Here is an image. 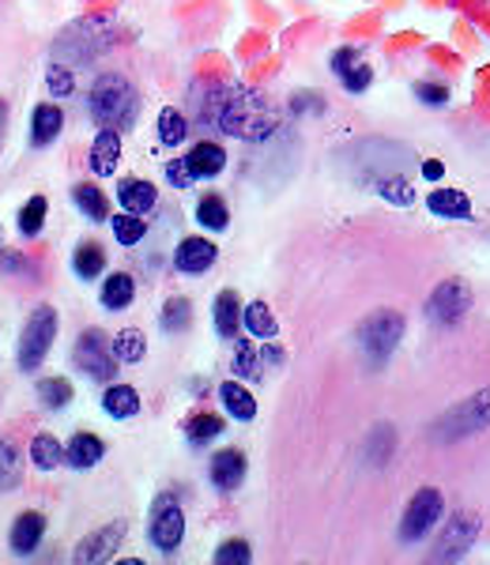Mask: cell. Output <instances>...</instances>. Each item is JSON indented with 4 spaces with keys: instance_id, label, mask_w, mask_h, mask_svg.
Instances as JSON below:
<instances>
[{
    "instance_id": "cell-1",
    "label": "cell",
    "mask_w": 490,
    "mask_h": 565,
    "mask_svg": "<svg viewBox=\"0 0 490 565\" xmlns=\"http://www.w3.org/2000/svg\"><path fill=\"white\" fill-rule=\"evenodd\" d=\"M201 121L238 140H268L276 132V109L249 87H207V98H201Z\"/></svg>"
},
{
    "instance_id": "cell-2",
    "label": "cell",
    "mask_w": 490,
    "mask_h": 565,
    "mask_svg": "<svg viewBox=\"0 0 490 565\" xmlns=\"http://www.w3.org/2000/svg\"><path fill=\"white\" fill-rule=\"evenodd\" d=\"M87 109L98 121V129H129L136 114H140V95H136V87L125 76L103 72L87 95Z\"/></svg>"
},
{
    "instance_id": "cell-3",
    "label": "cell",
    "mask_w": 490,
    "mask_h": 565,
    "mask_svg": "<svg viewBox=\"0 0 490 565\" xmlns=\"http://www.w3.org/2000/svg\"><path fill=\"white\" fill-rule=\"evenodd\" d=\"M110 42H114L110 20L95 15V20L72 23L68 31L53 42V57H57V65H87V61H95Z\"/></svg>"
},
{
    "instance_id": "cell-4",
    "label": "cell",
    "mask_w": 490,
    "mask_h": 565,
    "mask_svg": "<svg viewBox=\"0 0 490 565\" xmlns=\"http://www.w3.org/2000/svg\"><path fill=\"white\" fill-rule=\"evenodd\" d=\"M404 340V317L396 309H377L366 321L355 328V343L362 351V359L370 362V370L385 366L388 354L396 351V343Z\"/></svg>"
},
{
    "instance_id": "cell-5",
    "label": "cell",
    "mask_w": 490,
    "mask_h": 565,
    "mask_svg": "<svg viewBox=\"0 0 490 565\" xmlns=\"http://www.w3.org/2000/svg\"><path fill=\"white\" fill-rule=\"evenodd\" d=\"M53 340H57V309H53V306H34L31 317H26V324H23L20 351H15L20 370L23 373L39 370L45 362V354H50V348H53Z\"/></svg>"
},
{
    "instance_id": "cell-6",
    "label": "cell",
    "mask_w": 490,
    "mask_h": 565,
    "mask_svg": "<svg viewBox=\"0 0 490 565\" xmlns=\"http://www.w3.org/2000/svg\"><path fill=\"white\" fill-rule=\"evenodd\" d=\"M487 426H490V392H479V396H468V399H460L457 407H449V412L434 423V437L452 441V437H468L476 430H487Z\"/></svg>"
},
{
    "instance_id": "cell-7",
    "label": "cell",
    "mask_w": 490,
    "mask_h": 565,
    "mask_svg": "<svg viewBox=\"0 0 490 565\" xmlns=\"http://www.w3.org/2000/svg\"><path fill=\"white\" fill-rule=\"evenodd\" d=\"M72 362L95 381H114L117 373V359L110 351V340H106L98 328H87L84 335L76 340V351H72Z\"/></svg>"
},
{
    "instance_id": "cell-8",
    "label": "cell",
    "mask_w": 490,
    "mask_h": 565,
    "mask_svg": "<svg viewBox=\"0 0 490 565\" xmlns=\"http://www.w3.org/2000/svg\"><path fill=\"white\" fill-rule=\"evenodd\" d=\"M441 513H446V501H441V490H434V487L419 490V494L407 501V509H404L401 540H404V543L423 540V535L441 521Z\"/></svg>"
},
{
    "instance_id": "cell-9",
    "label": "cell",
    "mask_w": 490,
    "mask_h": 565,
    "mask_svg": "<svg viewBox=\"0 0 490 565\" xmlns=\"http://www.w3.org/2000/svg\"><path fill=\"white\" fill-rule=\"evenodd\" d=\"M468 309H471V287L465 279H446L430 295V302H426V317L434 324H460Z\"/></svg>"
},
{
    "instance_id": "cell-10",
    "label": "cell",
    "mask_w": 490,
    "mask_h": 565,
    "mask_svg": "<svg viewBox=\"0 0 490 565\" xmlns=\"http://www.w3.org/2000/svg\"><path fill=\"white\" fill-rule=\"evenodd\" d=\"M148 535H151V543H156V551L174 554L181 546V540H185V513H181L170 498H162L156 505V513H151Z\"/></svg>"
},
{
    "instance_id": "cell-11",
    "label": "cell",
    "mask_w": 490,
    "mask_h": 565,
    "mask_svg": "<svg viewBox=\"0 0 490 565\" xmlns=\"http://www.w3.org/2000/svg\"><path fill=\"white\" fill-rule=\"evenodd\" d=\"M479 535V516H468V513H457L452 521H446V532H441L438 546H434L430 558L434 562H457L468 554V546L476 543Z\"/></svg>"
},
{
    "instance_id": "cell-12",
    "label": "cell",
    "mask_w": 490,
    "mask_h": 565,
    "mask_svg": "<svg viewBox=\"0 0 490 565\" xmlns=\"http://www.w3.org/2000/svg\"><path fill=\"white\" fill-rule=\"evenodd\" d=\"M125 521H114L106 527H98V532H90L87 540H79L76 554H72V562L76 565H98V562H110L114 551H121V540H125Z\"/></svg>"
},
{
    "instance_id": "cell-13",
    "label": "cell",
    "mask_w": 490,
    "mask_h": 565,
    "mask_svg": "<svg viewBox=\"0 0 490 565\" xmlns=\"http://www.w3.org/2000/svg\"><path fill=\"white\" fill-rule=\"evenodd\" d=\"M42 535H45V516L42 513H20L15 516V524H12V535H8V543H12V554H20V558H26V554H34L39 551V543H42Z\"/></svg>"
},
{
    "instance_id": "cell-14",
    "label": "cell",
    "mask_w": 490,
    "mask_h": 565,
    "mask_svg": "<svg viewBox=\"0 0 490 565\" xmlns=\"http://www.w3.org/2000/svg\"><path fill=\"white\" fill-rule=\"evenodd\" d=\"M215 257H220V249H215L207 238H185L178 245L174 253V264L178 271H189V276H201V271H207L215 264Z\"/></svg>"
},
{
    "instance_id": "cell-15",
    "label": "cell",
    "mask_w": 490,
    "mask_h": 565,
    "mask_svg": "<svg viewBox=\"0 0 490 565\" xmlns=\"http://www.w3.org/2000/svg\"><path fill=\"white\" fill-rule=\"evenodd\" d=\"M212 482H215V490H223V494H231V490H238L242 487V479H245V457L238 449H223V452H215L212 457Z\"/></svg>"
},
{
    "instance_id": "cell-16",
    "label": "cell",
    "mask_w": 490,
    "mask_h": 565,
    "mask_svg": "<svg viewBox=\"0 0 490 565\" xmlns=\"http://www.w3.org/2000/svg\"><path fill=\"white\" fill-rule=\"evenodd\" d=\"M117 159H121V132L117 129H103L90 143V170L98 178H110L117 170Z\"/></svg>"
},
{
    "instance_id": "cell-17",
    "label": "cell",
    "mask_w": 490,
    "mask_h": 565,
    "mask_svg": "<svg viewBox=\"0 0 490 565\" xmlns=\"http://www.w3.org/2000/svg\"><path fill=\"white\" fill-rule=\"evenodd\" d=\"M61 129H65V114H61V106H53V103L34 106V114H31V143L34 148L53 143L61 136Z\"/></svg>"
},
{
    "instance_id": "cell-18",
    "label": "cell",
    "mask_w": 490,
    "mask_h": 565,
    "mask_svg": "<svg viewBox=\"0 0 490 565\" xmlns=\"http://www.w3.org/2000/svg\"><path fill=\"white\" fill-rule=\"evenodd\" d=\"M117 200H121V207L125 212H132V215H143V212H151L156 207V185L151 181H140V178H125L121 185H117Z\"/></svg>"
},
{
    "instance_id": "cell-19",
    "label": "cell",
    "mask_w": 490,
    "mask_h": 565,
    "mask_svg": "<svg viewBox=\"0 0 490 565\" xmlns=\"http://www.w3.org/2000/svg\"><path fill=\"white\" fill-rule=\"evenodd\" d=\"M185 162H189V170H193V178H215V174H223V167H226V151L220 143L201 140L185 154Z\"/></svg>"
},
{
    "instance_id": "cell-20",
    "label": "cell",
    "mask_w": 490,
    "mask_h": 565,
    "mask_svg": "<svg viewBox=\"0 0 490 565\" xmlns=\"http://www.w3.org/2000/svg\"><path fill=\"white\" fill-rule=\"evenodd\" d=\"M103 457H106V445H103V437H95V434H76L65 445V460L72 463V468H79V471L95 468Z\"/></svg>"
},
{
    "instance_id": "cell-21",
    "label": "cell",
    "mask_w": 490,
    "mask_h": 565,
    "mask_svg": "<svg viewBox=\"0 0 490 565\" xmlns=\"http://www.w3.org/2000/svg\"><path fill=\"white\" fill-rule=\"evenodd\" d=\"M220 399L226 407V415H234L238 423H249L257 415V399L249 396V388H242L238 381H223L220 385Z\"/></svg>"
},
{
    "instance_id": "cell-22",
    "label": "cell",
    "mask_w": 490,
    "mask_h": 565,
    "mask_svg": "<svg viewBox=\"0 0 490 565\" xmlns=\"http://www.w3.org/2000/svg\"><path fill=\"white\" fill-rule=\"evenodd\" d=\"M103 412L110 418H132L140 415V392L132 385H110L103 396Z\"/></svg>"
},
{
    "instance_id": "cell-23",
    "label": "cell",
    "mask_w": 490,
    "mask_h": 565,
    "mask_svg": "<svg viewBox=\"0 0 490 565\" xmlns=\"http://www.w3.org/2000/svg\"><path fill=\"white\" fill-rule=\"evenodd\" d=\"M238 324H242V302L234 290H223L220 298H215V332L223 335V340H234L238 335Z\"/></svg>"
},
{
    "instance_id": "cell-24",
    "label": "cell",
    "mask_w": 490,
    "mask_h": 565,
    "mask_svg": "<svg viewBox=\"0 0 490 565\" xmlns=\"http://www.w3.org/2000/svg\"><path fill=\"white\" fill-rule=\"evenodd\" d=\"M434 215H446V218H468L471 215V200L460 193V189H434L430 200H426Z\"/></svg>"
},
{
    "instance_id": "cell-25",
    "label": "cell",
    "mask_w": 490,
    "mask_h": 565,
    "mask_svg": "<svg viewBox=\"0 0 490 565\" xmlns=\"http://www.w3.org/2000/svg\"><path fill=\"white\" fill-rule=\"evenodd\" d=\"M132 298H136V282L129 271H114V276L103 282V306L114 309V313L117 309H129Z\"/></svg>"
},
{
    "instance_id": "cell-26",
    "label": "cell",
    "mask_w": 490,
    "mask_h": 565,
    "mask_svg": "<svg viewBox=\"0 0 490 565\" xmlns=\"http://www.w3.org/2000/svg\"><path fill=\"white\" fill-rule=\"evenodd\" d=\"M242 321L245 328H249V335L253 340H276V332H279V324H276V317H271V309L265 302H253V306H245L242 309Z\"/></svg>"
},
{
    "instance_id": "cell-27",
    "label": "cell",
    "mask_w": 490,
    "mask_h": 565,
    "mask_svg": "<svg viewBox=\"0 0 490 565\" xmlns=\"http://www.w3.org/2000/svg\"><path fill=\"white\" fill-rule=\"evenodd\" d=\"M72 200H76V207L90 218V223H106V218H110V204H106L103 189L76 185V189H72Z\"/></svg>"
},
{
    "instance_id": "cell-28",
    "label": "cell",
    "mask_w": 490,
    "mask_h": 565,
    "mask_svg": "<svg viewBox=\"0 0 490 565\" xmlns=\"http://www.w3.org/2000/svg\"><path fill=\"white\" fill-rule=\"evenodd\" d=\"M103 268H106V253H103V245L84 242L76 253H72V271H76L79 279H95V276H103Z\"/></svg>"
},
{
    "instance_id": "cell-29",
    "label": "cell",
    "mask_w": 490,
    "mask_h": 565,
    "mask_svg": "<svg viewBox=\"0 0 490 565\" xmlns=\"http://www.w3.org/2000/svg\"><path fill=\"white\" fill-rule=\"evenodd\" d=\"M61 460H65V449H61V441L53 434H39L31 441V463L39 471H53L61 468Z\"/></svg>"
},
{
    "instance_id": "cell-30",
    "label": "cell",
    "mask_w": 490,
    "mask_h": 565,
    "mask_svg": "<svg viewBox=\"0 0 490 565\" xmlns=\"http://www.w3.org/2000/svg\"><path fill=\"white\" fill-rule=\"evenodd\" d=\"M110 351H114V359H117V362H140V359H143V351H148V340H143L140 328H125V332H117V335H114Z\"/></svg>"
},
{
    "instance_id": "cell-31",
    "label": "cell",
    "mask_w": 490,
    "mask_h": 565,
    "mask_svg": "<svg viewBox=\"0 0 490 565\" xmlns=\"http://www.w3.org/2000/svg\"><path fill=\"white\" fill-rule=\"evenodd\" d=\"M234 373L245 381H260L265 377V362H260V351L253 348L249 340H238V348H234Z\"/></svg>"
},
{
    "instance_id": "cell-32",
    "label": "cell",
    "mask_w": 490,
    "mask_h": 565,
    "mask_svg": "<svg viewBox=\"0 0 490 565\" xmlns=\"http://www.w3.org/2000/svg\"><path fill=\"white\" fill-rule=\"evenodd\" d=\"M45 212H50V200L45 196H31L20 207V234L23 238H39L42 226H45Z\"/></svg>"
},
{
    "instance_id": "cell-33",
    "label": "cell",
    "mask_w": 490,
    "mask_h": 565,
    "mask_svg": "<svg viewBox=\"0 0 490 565\" xmlns=\"http://www.w3.org/2000/svg\"><path fill=\"white\" fill-rule=\"evenodd\" d=\"M189 136V121H185V114L174 106H167L159 114V140L167 143V148H178L181 140Z\"/></svg>"
},
{
    "instance_id": "cell-34",
    "label": "cell",
    "mask_w": 490,
    "mask_h": 565,
    "mask_svg": "<svg viewBox=\"0 0 490 565\" xmlns=\"http://www.w3.org/2000/svg\"><path fill=\"white\" fill-rule=\"evenodd\" d=\"M39 399H42V407H50V412H61V407L72 404V381L42 377L39 381Z\"/></svg>"
},
{
    "instance_id": "cell-35",
    "label": "cell",
    "mask_w": 490,
    "mask_h": 565,
    "mask_svg": "<svg viewBox=\"0 0 490 565\" xmlns=\"http://www.w3.org/2000/svg\"><path fill=\"white\" fill-rule=\"evenodd\" d=\"M20 476H23L20 452H15V445L8 437H0V490L20 487Z\"/></svg>"
},
{
    "instance_id": "cell-36",
    "label": "cell",
    "mask_w": 490,
    "mask_h": 565,
    "mask_svg": "<svg viewBox=\"0 0 490 565\" xmlns=\"http://www.w3.org/2000/svg\"><path fill=\"white\" fill-rule=\"evenodd\" d=\"M185 434H189V441L193 445H207V441H215V437L223 434V418L220 415H193L189 418V426H185Z\"/></svg>"
},
{
    "instance_id": "cell-37",
    "label": "cell",
    "mask_w": 490,
    "mask_h": 565,
    "mask_svg": "<svg viewBox=\"0 0 490 565\" xmlns=\"http://www.w3.org/2000/svg\"><path fill=\"white\" fill-rule=\"evenodd\" d=\"M226 218H231V212H226L223 196H204L196 204V223L207 226V231H226Z\"/></svg>"
},
{
    "instance_id": "cell-38",
    "label": "cell",
    "mask_w": 490,
    "mask_h": 565,
    "mask_svg": "<svg viewBox=\"0 0 490 565\" xmlns=\"http://www.w3.org/2000/svg\"><path fill=\"white\" fill-rule=\"evenodd\" d=\"M189 321H193L189 298H170L167 309H162V328H167V332H185Z\"/></svg>"
},
{
    "instance_id": "cell-39",
    "label": "cell",
    "mask_w": 490,
    "mask_h": 565,
    "mask_svg": "<svg viewBox=\"0 0 490 565\" xmlns=\"http://www.w3.org/2000/svg\"><path fill=\"white\" fill-rule=\"evenodd\" d=\"M148 234V223H143L140 215H132V212H125V215H117L114 218V238L121 242V245H136Z\"/></svg>"
},
{
    "instance_id": "cell-40",
    "label": "cell",
    "mask_w": 490,
    "mask_h": 565,
    "mask_svg": "<svg viewBox=\"0 0 490 565\" xmlns=\"http://www.w3.org/2000/svg\"><path fill=\"white\" fill-rule=\"evenodd\" d=\"M45 87H50L53 98H68L72 90H76V76H72L68 65H53L45 72Z\"/></svg>"
},
{
    "instance_id": "cell-41",
    "label": "cell",
    "mask_w": 490,
    "mask_h": 565,
    "mask_svg": "<svg viewBox=\"0 0 490 565\" xmlns=\"http://www.w3.org/2000/svg\"><path fill=\"white\" fill-rule=\"evenodd\" d=\"M253 554H249V543L245 540H226L220 551H215V562L220 565H245Z\"/></svg>"
},
{
    "instance_id": "cell-42",
    "label": "cell",
    "mask_w": 490,
    "mask_h": 565,
    "mask_svg": "<svg viewBox=\"0 0 490 565\" xmlns=\"http://www.w3.org/2000/svg\"><path fill=\"white\" fill-rule=\"evenodd\" d=\"M167 178H170V185H174V189H189V185L196 181L185 159H174V162H170V167H167Z\"/></svg>"
},
{
    "instance_id": "cell-43",
    "label": "cell",
    "mask_w": 490,
    "mask_h": 565,
    "mask_svg": "<svg viewBox=\"0 0 490 565\" xmlns=\"http://www.w3.org/2000/svg\"><path fill=\"white\" fill-rule=\"evenodd\" d=\"M415 95H423V103H430V106H441L449 98V90L438 84H415Z\"/></svg>"
},
{
    "instance_id": "cell-44",
    "label": "cell",
    "mask_w": 490,
    "mask_h": 565,
    "mask_svg": "<svg viewBox=\"0 0 490 565\" xmlns=\"http://www.w3.org/2000/svg\"><path fill=\"white\" fill-rule=\"evenodd\" d=\"M340 79H343V87H348V90H366L370 87V68H362V65H359V72L348 68Z\"/></svg>"
},
{
    "instance_id": "cell-45",
    "label": "cell",
    "mask_w": 490,
    "mask_h": 565,
    "mask_svg": "<svg viewBox=\"0 0 490 565\" xmlns=\"http://www.w3.org/2000/svg\"><path fill=\"white\" fill-rule=\"evenodd\" d=\"M407 189V181H385V185H381V193H385L388 200H396V204H412V193H404Z\"/></svg>"
},
{
    "instance_id": "cell-46",
    "label": "cell",
    "mask_w": 490,
    "mask_h": 565,
    "mask_svg": "<svg viewBox=\"0 0 490 565\" xmlns=\"http://www.w3.org/2000/svg\"><path fill=\"white\" fill-rule=\"evenodd\" d=\"M355 65H359V53H355V50H340V53H335V57H332L335 76H343V72L355 68Z\"/></svg>"
},
{
    "instance_id": "cell-47",
    "label": "cell",
    "mask_w": 490,
    "mask_h": 565,
    "mask_svg": "<svg viewBox=\"0 0 490 565\" xmlns=\"http://www.w3.org/2000/svg\"><path fill=\"white\" fill-rule=\"evenodd\" d=\"M423 178H426V181H438V178H441V162H426V167H423Z\"/></svg>"
}]
</instances>
